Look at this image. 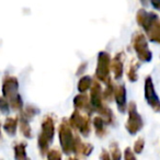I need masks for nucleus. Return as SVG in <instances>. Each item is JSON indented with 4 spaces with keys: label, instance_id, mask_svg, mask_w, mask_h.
Masks as SVG:
<instances>
[{
    "label": "nucleus",
    "instance_id": "9b49d317",
    "mask_svg": "<svg viewBox=\"0 0 160 160\" xmlns=\"http://www.w3.org/2000/svg\"><path fill=\"white\" fill-rule=\"evenodd\" d=\"M114 97H115L116 104H118L120 112L125 113L126 112V89L124 85L114 87Z\"/></svg>",
    "mask_w": 160,
    "mask_h": 160
},
{
    "label": "nucleus",
    "instance_id": "9d476101",
    "mask_svg": "<svg viewBox=\"0 0 160 160\" xmlns=\"http://www.w3.org/2000/svg\"><path fill=\"white\" fill-rule=\"evenodd\" d=\"M91 89V96H90V105H91L92 112L96 111L100 113L102 109L105 107L103 104V92L101 89V86L98 81H92V85L90 87Z\"/></svg>",
    "mask_w": 160,
    "mask_h": 160
},
{
    "label": "nucleus",
    "instance_id": "ddd939ff",
    "mask_svg": "<svg viewBox=\"0 0 160 160\" xmlns=\"http://www.w3.org/2000/svg\"><path fill=\"white\" fill-rule=\"evenodd\" d=\"M111 68L115 76V79H121L123 76V54H116V56L111 62Z\"/></svg>",
    "mask_w": 160,
    "mask_h": 160
},
{
    "label": "nucleus",
    "instance_id": "2eb2a0df",
    "mask_svg": "<svg viewBox=\"0 0 160 160\" xmlns=\"http://www.w3.org/2000/svg\"><path fill=\"white\" fill-rule=\"evenodd\" d=\"M17 126H18V120L14 118H8L5 122V125H3V129L6 133L12 136L16 134Z\"/></svg>",
    "mask_w": 160,
    "mask_h": 160
},
{
    "label": "nucleus",
    "instance_id": "b1692460",
    "mask_svg": "<svg viewBox=\"0 0 160 160\" xmlns=\"http://www.w3.org/2000/svg\"><path fill=\"white\" fill-rule=\"evenodd\" d=\"M0 111L2 113H9V103L6 98H0Z\"/></svg>",
    "mask_w": 160,
    "mask_h": 160
},
{
    "label": "nucleus",
    "instance_id": "a878e982",
    "mask_svg": "<svg viewBox=\"0 0 160 160\" xmlns=\"http://www.w3.org/2000/svg\"><path fill=\"white\" fill-rule=\"evenodd\" d=\"M124 158L126 160H128V159H135V152H134V151H132L131 148H126V149H125Z\"/></svg>",
    "mask_w": 160,
    "mask_h": 160
},
{
    "label": "nucleus",
    "instance_id": "5701e85b",
    "mask_svg": "<svg viewBox=\"0 0 160 160\" xmlns=\"http://www.w3.org/2000/svg\"><path fill=\"white\" fill-rule=\"evenodd\" d=\"M144 146H145V140L142 138H138L136 140L135 145H134V152H137V153H140L144 149Z\"/></svg>",
    "mask_w": 160,
    "mask_h": 160
},
{
    "label": "nucleus",
    "instance_id": "20e7f679",
    "mask_svg": "<svg viewBox=\"0 0 160 160\" xmlns=\"http://www.w3.org/2000/svg\"><path fill=\"white\" fill-rule=\"evenodd\" d=\"M132 45L137 54V57L142 62H150L152 55L148 48V44H147L146 38L144 34L139 33V32L134 34L133 38H132Z\"/></svg>",
    "mask_w": 160,
    "mask_h": 160
},
{
    "label": "nucleus",
    "instance_id": "dca6fc26",
    "mask_svg": "<svg viewBox=\"0 0 160 160\" xmlns=\"http://www.w3.org/2000/svg\"><path fill=\"white\" fill-rule=\"evenodd\" d=\"M92 78L90 76H83L82 78H80L79 82H78V90H79L81 93H85L87 90L90 89L92 85Z\"/></svg>",
    "mask_w": 160,
    "mask_h": 160
},
{
    "label": "nucleus",
    "instance_id": "4468645a",
    "mask_svg": "<svg viewBox=\"0 0 160 160\" xmlns=\"http://www.w3.org/2000/svg\"><path fill=\"white\" fill-rule=\"evenodd\" d=\"M105 121L103 120L101 116H96L93 118V126H94V129H96V133L98 136L102 137V136L105 135L107 131H105Z\"/></svg>",
    "mask_w": 160,
    "mask_h": 160
},
{
    "label": "nucleus",
    "instance_id": "7ed1b4c3",
    "mask_svg": "<svg viewBox=\"0 0 160 160\" xmlns=\"http://www.w3.org/2000/svg\"><path fill=\"white\" fill-rule=\"evenodd\" d=\"M59 140L62 150L66 153L72 152L75 135L72 133V127L67 120H62L59 126Z\"/></svg>",
    "mask_w": 160,
    "mask_h": 160
},
{
    "label": "nucleus",
    "instance_id": "412c9836",
    "mask_svg": "<svg viewBox=\"0 0 160 160\" xmlns=\"http://www.w3.org/2000/svg\"><path fill=\"white\" fill-rule=\"evenodd\" d=\"M38 109H35V108H33V107H28V108H25L24 112L22 113V116L25 118H28V120H30V118H32L35 114H38Z\"/></svg>",
    "mask_w": 160,
    "mask_h": 160
},
{
    "label": "nucleus",
    "instance_id": "f3484780",
    "mask_svg": "<svg viewBox=\"0 0 160 160\" xmlns=\"http://www.w3.org/2000/svg\"><path fill=\"white\" fill-rule=\"evenodd\" d=\"M20 129L25 137H28V138L32 137V131H31V127H30V125H29V120L25 118H23V116H21Z\"/></svg>",
    "mask_w": 160,
    "mask_h": 160
},
{
    "label": "nucleus",
    "instance_id": "f03ea898",
    "mask_svg": "<svg viewBox=\"0 0 160 160\" xmlns=\"http://www.w3.org/2000/svg\"><path fill=\"white\" fill-rule=\"evenodd\" d=\"M54 134H55L54 120L51 116H46L42 122V133L38 136V148L42 156H45V153L48 151V146L53 140Z\"/></svg>",
    "mask_w": 160,
    "mask_h": 160
},
{
    "label": "nucleus",
    "instance_id": "6e6552de",
    "mask_svg": "<svg viewBox=\"0 0 160 160\" xmlns=\"http://www.w3.org/2000/svg\"><path fill=\"white\" fill-rule=\"evenodd\" d=\"M145 99L153 111L160 113V100L155 91V87L150 76H148L145 80Z\"/></svg>",
    "mask_w": 160,
    "mask_h": 160
},
{
    "label": "nucleus",
    "instance_id": "393cba45",
    "mask_svg": "<svg viewBox=\"0 0 160 160\" xmlns=\"http://www.w3.org/2000/svg\"><path fill=\"white\" fill-rule=\"evenodd\" d=\"M47 158L48 159H60L62 158V153L59 152L58 150H51L47 152Z\"/></svg>",
    "mask_w": 160,
    "mask_h": 160
},
{
    "label": "nucleus",
    "instance_id": "cd10ccee",
    "mask_svg": "<svg viewBox=\"0 0 160 160\" xmlns=\"http://www.w3.org/2000/svg\"><path fill=\"white\" fill-rule=\"evenodd\" d=\"M100 158H101V159H109V158H110L109 151L103 150V151H102V153L100 155Z\"/></svg>",
    "mask_w": 160,
    "mask_h": 160
},
{
    "label": "nucleus",
    "instance_id": "0eeeda50",
    "mask_svg": "<svg viewBox=\"0 0 160 160\" xmlns=\"http://www.w3.org/2000/svg\"><path fill=\"white\" fill-rule=\"evenodd\" d=\"M71 127H75L76 129L80 132L83 136H88L90 133V118L88 115H83L79 112V110L76 109L71 114V118L69 120Z\"/></svg>",
    "mask_w": 160,
    "mask_h": 160
},
{
    "label": "nucleus",
    "instance_id": "423d86ee",
    "mask_svg": "<svg viewBox=\"0 0 160 160\" xmlns=\"http://www.w3.org/2000/svg\"><path fill=\"white\" fill-rule=\"evenodd\" d=\"M110 68H111V58L105 52L99 53L98 66H97L96 76L100 81L107 82L110 79Z\"/></svg>",
    "mask_w": 160,
    "mask_h": 160
},
{
    "label": "nucleus",
    "instance_id": "bb28decb",
    "mask_svg": "<svg viewBox=\"0 0 160 160\" xmlns=\"http://www.w3.org/2000/svg\"><path fill=\"white\" fill-rule=\"evenodd\" d=\"M156 10H160V0H149Z\"/></svg>",
    "mask_w": 160,
    "mask_h": 160
},
{
    "label": "nucleus",
    "instance_id": "4be33fe9",
    "mask_svg": "<svg viewBox=\"0 0 160 160\" xmlns=\"http://www.w3.org/2000/svg\"><path fill=\"white\" fill-rule=\"evenodd\" d=\"M110 152H111V157L113 159H120L121 158V151H120V148H118V144L113 142L110 147Z\"/></svg>",
    "mask_w": 160,
    "mask_h": 160
},
{
    "label": "nucleus",
    "instance_id": "f257e3e1",
    "mask_svg": "<svg viewBox=\"0 0 160 160\" xmlns=\"http://www.w3.org/2000/svg\"><path fill=\"white\" fill-rule=\"evenodd\" d=\"M18 79L12 76H8L5 78L2 83V94L6 99L10 102V105L13 110H22L23 103L20 94L18 93Z\"/></svg>",
    "mask_w": 160,
    "mask_h": 160
},
{
    "label": "nucleus",
    "instance_id": "aec40b11",
    "mask_svg": "<svg viewBox=\"0 0 160 160\" xmlns=\"http://www.w3.org/2000/svg\"><path fill=\"white\" fill-rule=\"evenodd\" d=\"M14 156H16L17 159H25L27 158L24 144H18L14 147Z\"/></svg>",
    "mask_w": 160,
    "mask_h": 160
},
{
    "label": "nucleus",
    "instance_id": "6ab92c4d",
    "mask_svg": "<svg viewBox=\"0 0 160 160\" xmlns=\"http://www.w3.org/2000/svg\"><path fill=\"white\" fill-rule=\"evenodd\" d=\"M138 67H139V64H138V62H135V64L133 62V64L131 65V67H129L128 72H127V77H128V79L131 80V81H133V82L136 81L138 78V76H137Z\"/></svg>",
    "mask_w": 160,
    "mask_h": 160
},
{
    "label": "nucleus",
    "instance_id": "39448f33",
    "mask_svg": "<svg viewBox=\"0 0 160 160\" xmlns=\"http://www.w3.org/2000/svg\"><path fill=\"white\" fill-rule=\"evenodd\" d=\"M127 111H128V120H127L125 127L131 135H135L137 132H139L142 128L144 123H142V118L136 109V103L129 102L128 107H127Z\"/></svg>",
    "mask_w": 160,
    "mask_h": 160
},
{
    "label": "nucleus",
    "instance_id": "1a4fd4ad",
    "mask_svg": "<svg viewBox=\"0 0 160 160\" xmlns=\"http://www.w3.org/2000/svg\"><path fill=\"white\" fill-rule=\"evenodd\" d=\"M136 19L137 22L142 29L145 30L146 33H148L158 22H159V18L156 13L153 12H147L146 10L140 9L136 14Z\"/></svg>",
    "mask_w": 160,
    "mask_h": 160
},
{
    "label": "nucleus",
    "instance_id": "f8f14e48",
    "mask_svg": "<svg viewBox=\"0 0 160 160\" xmlns=\"http://www.w3.org/2000/svg\"><path fill=\"white\" fill-rule=\"evenodd\" d=\"M73 105H75L76 109L78 110H83V111H87L88 114L92 113L91 105H90V100L88 99V97L86 94L81 93L78 94L75 99H73Z\"/></svg>",
    "mask_w": 160,
    "mask_h": 160
},
{
    "label": "nucleus",
    "instance_id": "a211bd4d",
    "mask_svg": "<svg viewBox=\"0 0 160 160\" xmlns=\"http://www.w3.org/2000/svg\"><path fill=\"white\" fill-rule=\"evenodd\" d=\"M107 88H105V90L103 91V99H105V100H111L112 97L114 96V86L113 83L111 82V79H109L107 81Z\"/></svg>",
    "mask_w": 160,
    "mask_h": 160
}]
</instances>
